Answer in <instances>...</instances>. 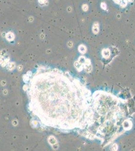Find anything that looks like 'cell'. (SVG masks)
I'll use <instances>...</instances> for the list:
<instances>
[{
  "instance_id": "obj_1",
  "label": "cell",
  "mask_w": 135,
  "mask_h": 151,
  "mask_svg": "<svg viewBox=\"0 0 135 151\" xmlns=\"http://www.w3.org/2000/svg\"><path fill=\"white\" fill-rule=\"evenodd\" d=\"M113 1L117 5H120L121 7H126L129 4L132 3L133 0H113Z\"/></svg>"
}]
</instances>
